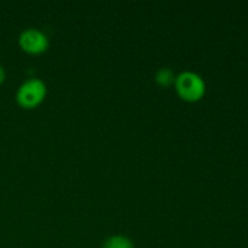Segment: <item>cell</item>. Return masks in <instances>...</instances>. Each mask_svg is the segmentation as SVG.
Masks as SVG:
<instances>
[{"mask_svg":"<svg viewBox=\"0 0 248 248\" xmlns=\"http://www.w3.org/2000/svg\"><path fill=\"white\" fill-rule=\"evenodd\" d=\"M103 248H135V246L128 237L124 235H114L106 240Z\"/></svg>","mask_w":248,"mask_h":248,"instance_id":"4","label":"cell"},{"mask_svg":"<svg viewBox=\"0 0 248 248\" xmlns=\"http://www.w3.org/2000/svg\"><path fill=\"white\" fill-rule=\"evenodd\" d=\"M174 86L179 97L189 102H196L205 94L206 84L202 78L195 72L184 70L174 79Z\"/></svg>","mask_w":248,"mask_h":248,"instance_id":"1","label":"cell"},{"mask_svg":"<svg viewBox=\"0 0 248 248\" xmlns=\"http://www.w3.org/2000/svg\"><path fill=\"white\" fill-rule=\"evenodd\" d=\"M47 89L43 80L28 79L19 86L16 93V99L23 108H34L45 98Z\"/></svg>","mask_w":248,"mask_h":248,"instance_id":"2","label":"cell"},{"mask_svg":"<svg viewBox=\"0 0 248 248\" xmlns=\"http://www.w3.org/2000/svg\"><path fill=\"white\" fill-rule=\"evenodd\" d=\"M174 79H176V77H174L173 72H172L170 68H161V69L157 70V73L155 74V80H156V82L164 87L170 86L172 82H174Z\"/></svg>","mask_w":248,"mask_h":248,"instance_id":"5","label":"cell"},{"mask_svg":"<svg viewBox=\"0 0 248 248\" xmlns=\"http://www.w3.org/2000/svg\"><path fill=\"white\" fill-rule=\"evenodd\" d=\"M18 43L26 52L31 55L45 52L48 47V38L45 33L36 28H28L22 31Z\"/></svg>","mask_w":248,"mask_h":248,"instance_id":"3","label":"cell"},{"mask_svg":"<svg viewBox=\"0 0 248 248\" xmlns=\"http://www.w3.org/2000/svg\"><path fill=\"white\" fill-rule=\"evenodd\" d=\"M5 75H6V73H5L4 67H2V65H0V85H1L2 82H4Z\"/></svg>","mask_w":248,"mask_h":248,"instance_id":"6","label":"cell"}]
</instances>
